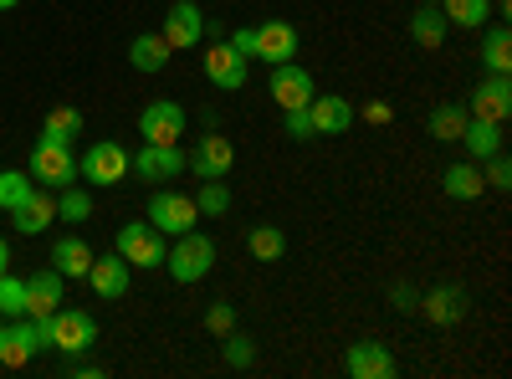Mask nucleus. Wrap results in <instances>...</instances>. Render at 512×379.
<instances>
[{"label":"nucleus","mask_w":512,"mask_h":379,"mask_svg":"<svg viewBox=\"0 0 512 379\" xmlns=\"http://www.w3.org/2000/svg\"><path fill=\"white\" fill-rule=\"evenodd\" d=\"M231 47H236V52H241L246 62H267V67H277V62H292V57H297V31H292L287 21L236 26Z\"/></svg>","instance_id":"nucleus-1"},{"label":"nucleus","mask_w":512,"mask_h":379,"mask_svg":"<svg viewBox=\"0 0 512 379\" xmlns=\"http://www.w3.org/2000/svg\"><path fill=\"white\" fill-rule=\"evenodd\" d=\"M164 267H169L175 282H200V277H210V267H216V241L200 236V231H180L175 246L164 251Z\"/></svg>","instance_id":"nucleus-2"},{"label":"nucleus","mask_w":512,"mask_h":379,"mask_svg":"<svg viewBox=\"0 0 512 379\" xmlns=\"http://www.w3.org/2000/svg\"><path fill=\"white\" fill-rule=\"evenodd\" d=\"M31 180L47 185V190H67L77 180V159H72V144L67 139H47L41 134L31 144Z\"/></svg>","instance_id":"nucleus-3"},{"label":"nucleus","mask_w":512,"mask_h":379,"mask_svg":"<svg viewBox=\"0 0 512 379\" xmlns=\"http://www.w3.org/2000/svg\"><path fill=\"white\" fill-rule=\"evenodd\" d=\"M93 344H98V323H93L88 313L57 308V313L47 318V349H62L67 359H77V354H88Z\"/></svg>","instance_id":"nucleus-4"},{"label":"nucleus","mask_w":512,"mask_h":379,"mask_svg":"<svg viewBox=\"0 0 512 379\" xmlns=\"http://www.w3.org/2000/svg\"><path fill=\"white\" fill-rule=\"evenodd\" d=\"M128 164H134V154H128L123 144H93L88 154L77 159V175L88 180V185H98V190H113L118 180H128Z\"/></svg>","instance_id":"nucleus-5"},{"label":"nucleus","mask_w":512,"mask_h":379,"mask_svg":"<svg viewBox=\"0 0 512 379\" xmlns=\"http://www.w3.org/2000/svg\"><path fill=\"white\" fill-rule=\"evenodd\" d=\"M195 221H200L195 195H180V190H154L149 195V226L154 231L180 236V231H195Z\"/></svg>","instance_id":"nucleus-6"},{"label":"nucleus","mask_w":512,"mask_h":379,"mask_svg":"<svg viewBox=\"0 0 512 379\" xmlns=\"http://www.w3.org/2000/svg\"><path fill=\"white\" fill-rule=\"evenodd\" d=\"M164 231H154L149 221H128L123 231H118V257L128 262V267H164Z\"/></svg>","instance_id":"nucleus-7"},{"label":"nucleus","mask_w":512,"mask_h":379,"mask_svg":"<svg viewBox=\"0 0 512 379\" xmlns=\"http://www.w3.org/2000/svg\"><path fill=\"white\" fill-rule=\"evenodd\" d=\"M185 170H195V180H226L236 170V144L226 134H205L195 154H185Z\"/></svg>","instance_id":"nucleus-8"},{"label":"nucleus","mask_w":512,"mask_h":379,"mask_svg":"<svg viewBox=\"0 0 512 379\" xmlns=\"http://www.w3.org/2000/svg\"><path fill=\"white\" fill-rule=\"evenodd\" d=\"M159 36L169 41V52H195L200 41H205V16H200L195 0H175V6H169V16H164V31H159Z\"/></svg>","instance_id":"nucleus-9"},{"label":"nucleus","mask_w":512,"mask_h":379,"mask_svg":"<svg viewBox=\"0 0 512 379\" xmlns=\"http://www.w3.org/2000/svg\"><path fill=\"white\" fill-rule=\"evenodd\" d=\"M267 93L277 98L282 113H287V108H308V103L318 98L313 72H308V67H297V62H277V67H272V88H267Z\"/></svg>","instance_id":"nucleus-10"},{"label":"nucleus","mask_w":512,"mask_h":379,"mask_svg":"<svg viewBox=\"0 0 512 379\" xmlns=\"http://www.w3.org/2000/svg\"><path fill=\"white\" fill-rule=\"evenodd\" d=\"M36 349H47V318H21L16 328H6V339H0V364L21 369V364H31Z\"/></svg>","instance_id":"nucleus-11"},{"label":"nucleus","mask_w":512,"mask_h":379,"mask_svg":"<svg viewBox=\"0 0 512 379\" xmlns=\"http://www.w3.org/2000/svg\"><path fill=\"white\" fill-rule=\"evenodd\" d=\"M139 134H144V144H180L185 139V108L169 103V98L149 103L139 113Z\"/></svg>","instance_id":"nucleus-12"},{"label":"nucleus","mask_w":512,"mask_h":379,"mask_svg":"<svg viewBox=\"0 0 512 379\" xmlns=\"http://www.w3.org/2000/svg\"><path fill=\"white\" fill-rule=\"evenodd\" d=\"M128 170L139 180H175V175H185V149L180 144H144Z\"/></svg>","instance_id":"nucleus-13"},{"label":"nucleus","mask_w":512,"mask_h":379,"mask_svg":"<svg viewBox=\"0 0 512 379\" xmlns=\"http://www.w3.org/2000/svg\"><path fill=\"white\" fill-rule=\"evenodd\" d=\"M344 369H349L354 379H395V374H400V359L390 354V344L364 339V344H354V349H349Z\"/></svg>","instance_id":"nucleus-14"},{"label":"nucleus","mask_w":512,"mask_h":379,"mask_svg":"<svg viewBox=\"0 0 512 379\" xmlns=\"http://www.w3.org/2000/svg\"><path fill=\"white\" fill-rule=\"evenodd\" d=\"M205 77L216 82L221 93H241V88H246V57L231 47V41H221V47H205Z\"/></svg>","instance_id":"nucleus-15"},{"label":"nucleus","mask_w":512,"mask_h":379,"mask_svg":"<svg viewBox=\"0 0 512 379\" xmlns=\"http://www.w3.org/2000/svg\"><path fill=\"white\" fill-rule=\"evenodd\" d=\"M512 113V82L502 72L482 77L477 82V93H472V118H487V123H507Z\"/></svg>","instance_id":"nucleus-16"},{"label":"nucleus","mask_w":512,"mask_h":379,"mask_svg":"<svg viewBox=\"0 0 512 379\" xmlns=\"http://www.w3.org/2000/svg\"><path fill=\"white\" fill-rule=\"evenodd\" d=\"M11 221H16V231H21V236H41V231H47V226L57 221V200H52V190H47V185H36V190L11 210Z\"/></svg>","instance_id":"nucleus-17"},{"label":"nucleus","mask_w":512,"mask_h":379,"mask_svg":"<svg viewBox=\"0 0 512 379\" xmlns=\"http://www.w3.org/2000/svg\"><path fill=\"white\" fill-rule=\"evenodd\" d=\"M62 308V272L47 267V272H31L26 277V318H52Z\"/></svg>","instance_id":"nucleus-18"},{"label":"nucleus","mask_w":512,"mask_h":379,"mask_svg":"<svg viewBox=\"0 0 512 379\" xmlns=\"http://www.w3.org/2000/svg\"><path fill=\"white\" fill-rule=\"evenodd\" d=\"M128 277H134V267H128L118 251H108V257H93V267H88V282H93V292H98L103 303L123 298V292H128Z\"/></svg>","instance_id":"nucleus-19"},{"label":"nucleus","mask_w":512,"mask_h":379,"mask_svg":"<svg viewBox=\"0 0 512 379\" xmlns=\"http://www.w3.org/2000/svg\"><path fill=\"white\" fill-rule=\"evenodd\" d=\"M420 313L431 318L436 328H456L466 318V292L461 287H436V292H425L420 298Z\"/></svg>","instance_id":"nucleus-20"},{"label":"nucleus","mask_w":512,"mask_h":379,"mask_svg":"<svg viewBox=\"0 0 512 379\" xmlns=\"http://www.w3.org/2000/svg\"><path fill=\"white\" fill-rule=\"evenodd\" d=\"M308 118H313V134H349L354 129V103L349 98H313Z\"/></svg>","instance_id":"nucleus-21"},{"label":"nucleus","mask_w":512,"mask_h":379,"mask_svg":"<svg viewBox=\"0 0 512 379\" xmlns=\"http://www.w3.org/2000/svg\"><path fill=\"white\" fill-rule=\"evenodd\" d=\"M456 144H466V154H472V159L482 164V159H492V154L502 149V123L466 118V129H461V139H456Z\"/></svg>","instance_id":"nucleus-22"},{"label":"nucleus","mask_w":512,"mask_h":379,"mask_svg":"<svg viewBox=\"0 0 512 379\" xmlns=\"http://www.w3.org/2000/svg\"><path fill=\"white\" fill-rule=\"evenodd\" d=\"M482 190H487V180H482V164L477 159L451 164V170L441 175V195H451V200H477Z\"/></svg>","instance_id":"nucleus-23"},{"label":"nucleus","mask_w":512,"mask_h":379,"mask_svg":"<svg viewBox=\"0 0 512 379\" xmlns=\"http://www.w3.org/2000/svg\"><path fill=\"white\" fill-rule=\"evenodd\" d=\"M52 267H57L62 277H88V267H93V246L82 241V236H62V241L52 246Z\"/></svg>","instance_id":"nucleus-24"},{"label":"nucleus","mask_w":512,"mask_h":379,"mask_svg":"<svg viewBox=\"0 0 512 379\" xmlns=\"http://www.w3.org/2000/svg\"><path fill=\"white\" fill-rule=\"evenodd\" d=\"M446 31H451V21H446L441 6H420L410 16V36H415V47H425V52H436L441 41H446Z\"/></svg>","instance_id":"nucleus-25"},{"label":"nucleus","mask_w":512,"mask_h":379,"mask_svg":"<svg viewBox=\"0 0 512 379\" xmlns=\"http://www.w3.org/2000/svg\"><path fill=\"white\" fill-rule=\"evenodd\" d=\"M128 62H134L139 72H164L169 67V41L164 36H134V47H128Z\"/></svg>","instance_id":"nucleus-26"},{"label":"nucleus","mask_w":512,"mask_h":379,"mask_svg":"<svg viewBox=\"0 0 512 379\" xmlns=\"http://www.w3.org/2000/svg\"><path fill=\"white\" fill-rule=\"evenodd\" d=\"M436 6L446 11L451 26H466V31H477L492 21V0H436Z\"/></svg>","instance_id":"nucleus-27"},{"label":"nucleus","mask_w":512,"mask_h":379,"mask_svg":"<svg viewBox=\"0 0 512 379\" xmlns=\"http://www.w3.org/2000/svg\"><path fill=\"white\" fill-rule=\"evenodd\" d=\"M482 62H487V72H512V36H507V26L497 21L492 31H487V41H482Z\"/></svg>","instance_id":"nucleus-28"},{"label":"nucleus","mask_w":512,"mask_h":379,"mask_svg":"<svg viewBox=\"0 0 512 379\" xmlns=\"http://www.w3.org/2000/svg\"><path fill=\"white\" fill-rule=\"evenodd\" d=\"M466 108H456V103H441L436 113H431V123H425V129H431V139H441V144H456L461 139V129H466Z\"/></svg>","instance_id":"nucleus-29"},{"label":"nucleus","mask_w":512,"mask_h":379,"mask_svg":"<svg viewBox=\"0 0 512 379\" xmlns=\"http://www.w3.org/2000/svg\"><path fill=\"white\" fill-rule=\"evenodd\" d=\"M246 246H251V257H256V262H282L287 236H282L277 226H256V231L246 236Z\"/></svg>","instance_id":"nucleus-30"},{"label":"nucleus","mask_w":512,"mask_h":379,"mask_svg":"<svg viewBox=\"0 0 512 379\" xmlns=\"http://www.w3.org/2000/svg\"><path fill=\"white\" fill-rule=\"evenodd\" d=\"M57 216H62V221H88V216H93V195L77 190V185H67V190L57 195Z\"/></svg>","instance_id":"nucleus-31"},{"label":"nucleus","mask_w":512,"mask_h":379,"mask_svg":"<svg viewBox=\"0 0 512 379\" xmlns=\"http://www.w3.org/2000/svg\"><path fill=\"white\" fill-rule=\"evenodd\" d=\"M41 134L72 144V139L82 134V113H77V108H52V113H47V129H41Z\"/></svg>","instance_id":"nucleus-32"},{"label":"nucleus","mask_w":512,"mask_h":379,"mask_svg":"<svg viewBox=\"0 0 512 379\" xmlns=\"http://www.w3.org/2000/svg\"><path fill=\"white\" fill-rule=\"evenodd\" d=\"M31 190H36L31 175H21V170H0V210H16Z\"/></svg>","instance_id":"nucleus-33"},{"label":"nucleus","mask_w":512,"mask_h":379,"mask_svg":"<svg viewBox=\"0 0 512 379\" xmlns=\"http://www.w3.org/2000/svg\"><path fill=\"white\" fill-rule=\"evenodd\" d=\"M195 205H200V216H226V210H231V190H226V180H205L200 195H195Z\"/></svg>","instance_id":"nucleus-34"},{"label":"nucleus","mask_w":512,"mask_h":379,"mask_svg":"<svg viewBox=\"0 0 512 379\" xmlns=\"http://www.w3.org/2000/svg\"><path fill=\"white\" fill-rule=\"evenodd\" d=\"M0 313L6 318H26V277H0Z\"/></svg>","instance_id":"nucleus-35"},{"label":"nucleus","mask_w":512,"mask_h":379,"mask_svg":"<svg viewBox=\"0 0 512 379\" xmlns=\"http://www.w3.org/2000/svg\"><path fill=\"white\" fill-rule=\"evenodd\" d=\"M221 344H226L221 354H226V364H231V369H246V364L256 359V349H251V339H246V333H236V328L226 333V339H221Z\"/></svg>","instance_id":"nucleus-36"},{"label":"nucleus","mask_w":512,"mask_h":379,"mask_svg":"<svg viewBox=\"0 0 512 379\" xmlns=\"http://www.w3.org/2000/svg\"><path fill=\"white\" fill-rule=\"evenodd\" d=\"M482 180H487L492 190H507V185H512V159H507L502 149H497V154L487 159V170H482Z\"/></svg>","instance_id":"nucleus-37"},{"label":"nucleus","mask_w":512,"mask_h":379,"mask_svg":"<svg viewBox=\"0 0 512 379\" xmlns=\"http://www.w3.org/2000/svg\"><path fill=\"white\" fill-rule=\"evenodd\" d=\"M205 328L216 333V339H226V333L236 328V308H231V303H216V308L205 313Z\"/></svg>","instance_id":"nucleus-38"},{"label":"nucleus","mask_w":512,"mask_h":379,"mask_svg":"<svg viewBox=\"0 0 512 379\" xmlns=\"http://www.w3.org/2000/svg\"><path fill=\"white\" fill-rule=\"evenodd\" d=\"M390 308H395V313H420V292H415V287H405V282H400V287H390Z\"/></svg>","instance_id":"nucleus-39"},{"label":"nucleus","mask_w":512,"mask_h":379,"mask_svg":"<svg viewBox=\"0 0 512 379\" xmlns=\"http://www.w3.org/2000/svg\"><path fill=\"white\" fill-rule=\"evenodd\" d=\"M287 134H292V139H313V118H308V108H287Z\"/></svg>","instance_id":"nucleus-40"},{"label":"nucleus","mask_w":512,"mask_h":379,"mask_svg":"<svg viewBox=\"0 0 512 379\" xmlns=\"http://www.w3.org/2000/svg\"><path fill=\"white\" fill-rule=\"evenodd\" d=\"M364 118H369V123H390V108H384V103H369Z\"/></svg>","instance_id":"nucleus-41"},{"label":"nucleus","mask_w":512,"mask_h":379,"mask_svg":"<svg viewBox=\"0 0 512 379\" xmlns=\"http://www.w3.org/2000/svg\"><path fill=\"white\" fill-rule=\"evenodd\" d=\"M11 272V246H6V236H0V277Z\"/></svg>","instance_id":"nucleus-42"},{"label":"nucleus","mask_w":512,"mask_h":379,"mask_svg":"<svg viewBox=\"0 0 512 379\" xmlns=\"http://www.w3.org/2000/svg\"><path fill=\"white\" fill-rule=\"evenodd\" d=\"M6 328H11V323H6V313H0V339H6Z\"/></svg>","instance_id":"nucleus-43"},{"label":"nucleus","mask_w":512,"mask_h":379,"mask_svg":"<svg viewBox=\"0 0 512 379\" xmlns=\"http://www.w3.org/2000/svg\"><path fill=\"white\" fill-rule=\"evenodd\" d=\"M11 6H21V0H0V11H11Z\"/></svg>","instance_id":"nucleus-44"},{"label":"nucleus","mask_w":512,"mask_h":379,"mask_svg":"<svg viewBox=\"0 0 512 379\" xmlns=\"http://www.w3.org/2000/svg\"><path fill=\"white\" fill-rule=\"evenodd\" d=\"M420 6H436V0H420Z\"/></svg>","instance_id":"nucleus-45"},{"label":"nucleus","mask_w":512,"mask_h":379,"mask_svg":"<svg viewBox=\"0 0 512 379\" xmlns=\"http://www.w3.org/2000/svg\"><path fill=\"white\" fill-rule=\"evenodd\" d=\"M0 216H6V210H0Z\"/></svg>","instance_id":"nucleus-46"}]
</instances>
